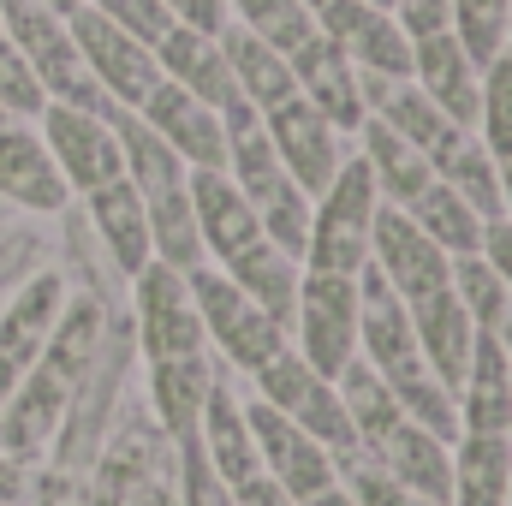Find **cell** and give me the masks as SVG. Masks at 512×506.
<instances>
[{"label":"cell","instance_id":"cell-9","mask_svg":"<svg viewBox=\"0 0 512 506\" xmlns=\"http://www.w3.org/2000/svg\"><path fill=\"white\" fill-rule=\"evenodd\" d=\"M316 30L358 66L376 78H411V36L399 30V18L370 0H328L316 12Z\"/></svg>","mask_w":512,"mask_h":506},{"label":"cell","instance_id":"cell-23","mask_svg":"<svg viewBox=\"0 0 512 506\" xmlns=\"http://www.w3.org/2000/svg\"><path fill=\"white\" fill-rule=\"evenodd\" d=\"M0 197L24 203V209H60L66 203V179L48 155V143L18 120L0 126Z\"/></svg>","mask_w":512,"mask_h":506},{"label":"cell","instance_id":"cell-15","mask_svg":"<svg viewBox=\"0 0 512 506\" xmlns=\"http://www.w3.org/2000/svg\"><path fill=\"white\" fill-rule=\"evenodd\" d=\"M292 60V84H298V96L328 120L334 131H358L370 120V108H364V84H358V66L316 30L304 48H292L286 54Z\"/></svg>","mask_w":512,"mask_h":506},{"label":"cell","instance_id":"cell-39","mask_svg":"<svg viewBox=\"0 0 512 506\" xmlns=\"http://www.w3.org/2000/svg\"><path fill=\"white\" fill-rule=\"evenodd\" d=\"M84 6H96L108 24H120V30L137 36L143 48H155V42L173 30V12H167L161 0H84Z\"/></svg>","mask_w":512,"mask_h":506},{"label":"cell","instance_id":"cell-43","mask_svg":"<svg viewBox=\"0 0 512 506\" xmlns=\"http://www.w3.org/2000/svg\"><path fill=\"white\" fill-rule=\"evenodd\" d=\"M483 262L507 280V292H512V221H489L483 227Z\"/></svg>","mask_w":512,"mask_h":506},{"label":"cell","instance_id":"cell-46","mask_svg":"<svg viewBox=\"0 0 512 506\" xmlns=\"http://www.w3.org/2000/svg\"><path fill=\"white\" fill-rule=\"evenodd\" d=\"M489 334H495V340H501V352H507V358H512V304H507V310H501V322H495V328H489Z\"/></svg>","mask_w":512,"mask_h":506},{"label":"cell","instance_id":"cell-56","mask_svg":"<svg viewBox=\"0 0 512 506\" xmlns=\"http://www.w3.org/2000/svg\"><path fill=\"white\" fill-rule=\"evenodd\" d=\"M0 36H6V30H0Z\"/></svg>","mask_w":512,"mask_h":506},{"label":"cell","instance_id":"cell-19","mask_svg":"<svg viewBox=\"0 0 512 506\" xmlns=\"http://www.w3.org/2000/svg\"><path fill=\"white\" fill-rule=\"evenodd\" d=\"M453 405H459V435H507L512 429V358L489 328H477L471 340V364H465Z\"/></svg>","mask_w":512,"mask_h":506},{"label":"cell","instance_id":"cell-7","mask_svg":"<svg viewBox=\"0 0 512 506\" xmlns=\"http://www.w3.org/2000/svg\"><path fill=\"white\" fill-rule=\"evenodd\" d=\"M66 30H72V48H78L84 72L102 84V96H108V102L137 108V102L161 84L155 48H143L137 36H126V30H120V24H108L96 6H78V12L66 18Z\"/></svg>","mask_w":512,"mask_h":506},{"label":"cell","instance_id":"cell-25","mask_svg":"<svg viewBox=\"0 0 512 506\" xmlns=\"http://www.w3.org/2000/svg\"><path fill=\"white\" fill-rule=\"evenodd\" d=\"M221 54H227V72H233L239 96L251 102L256 114H268L274 102L298 96V84H292V60H286L280 48H268L262 36H251L245 24L221 30Z\"/></svg>","mask_w":512,"mask_h":506},{"label":"cell","instance_id":"cell-54","mask_svg":"<svg viewBox=\"0 0 512 506\" xmlns=\"http://www.w3.org/2000/svg\"><path fill=\"white\" fill-rule=\"evenodd\" d=\"M507 506H512V483H507Z\"/></svg>","mask_w":512,"mask_h":506},{"label":"cell","instance_id":"cell-41","mask_svg":"<svg viewBox=\"0 0 512 506\" xmlns=\"http://www.w3.org/2000/svg\"><path fill=\"white\" fill-rule=\"evenodd\" d=\"M447 6H453V0H393V18H399V30L417 42V36L447 30Z\"/></svg>","mask_w":512,"mask_h":506},{"label":"cell","instance_id":"cell-45","mask_svg":"<svg viewBox=\"0 0 512 506\" xmlns=\"http://www.w3.org/2000/svg\"><path fill=\"white\" fill-rule=\"evenodd\" d=\"M18 489H24L18 465H6V459H0V501H18Z\"/></svg>","mask_w":512,"mask_h":506},{"label":"cell","instance_id":"cell-33","mask_svg":"<svg viewBox=\"0 0 512 506\" xmlns=\"http://www.w3.org/2000/svg\"><path fill=\"white\" fill-rule=\"evenodd\" d=\"M209 364H203V352L197 358H161L155 364V405H161V423L185 441V435H197V417H203V399H209Z\"/></svg>","mask_w":512,"mask_h":506},{"label":"cell","instance_id":"cell-10","mask_svg":"<svg viewBox=\"0 0 512 506\" xmlns=\"http://www.w3.org/2000/svg\"><path fill=\"white\" fill-rule=\"evenodd\" d=\"M370 262H376V274L393 286L399 304H417V298L441 292V286H447V268H453V256L441 251L435 239H423L417 221H411L405 209H393V203L376 209V227H370Z\"/></svg>","mask_w":512,"mask_h":506},{"label":"cell","instance_id":"cell-35","mask_svg":"<svg viewBox=\"0 0 512 506\" xmlns=\"http://www.w3.org/2000/svg\"><path fill=\"white\" fill-rule=\"evenodd\" d=\"M447 280H453V298H459V310L471 316V328H495L501 322V310L512 304L507 280L483 262V251L471 256H453V268H447Z\"/></svg>","mask_w":512,"mask_h":506},{"label":"cell","instance_id":"cell-52","mask_svg":"<svg viewBox=\"0 0 512 506\" xmlns=\"http://www.w3.org/2000/svg\"><path fill=\"white\" fill-rule=\"evenodd\" d=\"M370 6H387V12H393V0H370Z\"/></svg>","mask_w":512,"mask_h":506},{"label":"cell","instance_id":"cell-38","mask_svg":"<svg viewBox=\"0 0 512 506\" xmlns=\"http://www.w3.org/2000/svg\"><path fill=\"white\" fill-rule=\"evenodd\" d=\"M0 108L12 114V120H30V114H42L48 108V90L36 84V72H30V60L0 36Z\"/></svg>","mask_w":512,"mask_h":506},{"label":"cell","instance_id":"cell-18","mask_svg":"<svg viewBox=\"0 0 512 506\" xmlns=\"http://www.w3.org/2000/svg\"><path fill=\"white\" fill-rule=\"evenodd\" d=\"M185 197H191V215H197L203 251L221 256V268L262 239V221H256V209L245 203V191H239V185H233L221 167H191V173H185Z\"/></svg>","mask_w":512,"mask_h":506},{"label":"cell","instance_id":"cell-47","mask_svg":"<svg viewBox=\"0 0 512 506\" xmlns=\"http://www.w3.org/2000/svg\"><path fill=\"white\" fill-rule=\"evenodd\" d=\"M495 167H501V209H507V221H512V155L495 161Z\"/></svg>","mask_w":512,"mask_h":506},{"label":"cell","instance_id":"cell-29","mask_svg":"<svg viewBox=\"0 0 512 506\" xmlns=\"http://www.w3.org/2000/svg\"><path fill=\"white\" fill-rule=\"evenodd\" d=\"M90 215H96V233L108 239V251H114V262L126 274H137L143 262H155V251H149V209H143L131 179H114V185L90 191Z\"/></svg>","mask_w":512,"mask_h":506},{"label":"cell","instance_id":"cell-28","mask_svg":"<svg viewBox=\"0 0 512 506\" xmlns=\"http://www.w3.org/2000/svg\"><path fill=\"white\" fill-rule=\"evenodd\" d=\"M453 506H507L512 441L507 435H459L453 441Z\"/></svg>","mask_w":512,"mask_h":506},{"label":"cell","instance_id":"cell-1","mask_svg":"<svg viewBox=\"0 0 512 506\" xmlns=\"http://www.w3.org/2000/svg\"><path fill=\"white\" fill-rule=\"evenodd\" d=\"M358 346L370 352L364 364L387 381V393L399 399V411L453 447V441H459V405H453V393L435 381L423 346H417V334H411V316H405V304L393 298V286L376 274V262L358 268Z\"/></svg>","mask_w":512,"mask_h":506},{"label":"cell","instance_id":"cell-17","mask_svg":"<svg viewBox=\"0 0 512 506\" xmlns=\"http://www.w3.org/2000/svg\"><path fill=\"white\" fill-rule=\"evenodd\" d=\"M411 84L453 120V126H477V90H483V66L459 48L453 30L417 36L411 42Z\"/></svg>","mask_w":512,"mask_h":506},{"label":"cell","instance_id":"cell-3","mask_svg":"<svg viewBox=\"0 0 512 506\" xmlns=\"http://www.w3.org/2000/svg\"><path fill=\"white\" fill-rule=\"evenodd\" d=\"M376 179L364 167V155L340 161V173L328 179V191L310 203V245H304V268L310 274H346L358 280V268L370 262V227H376Z\"/></svg>","mask_w":512,"mask_h":506},{"label":"cell","instance_id":"cell-22","mask_svg":"<svg viewBox=\"0 0 512 506\" xmlns=\"http://www.w3.org/2000/svg\"><path fill=\"white\" fill-rule=\"evenodd\" d=\"M54 316H60V280H54V274L30 280V286H24V298L0 316V405L12 399L18 376L36 364V352H42V340H48Z\"/></svg>","mask_w":512,"mask_h":506},{"label":"cell","instance_id":"cell-53","mask_svg":"<svg viewBox=\"0 0 512 506\" xmlns=\"http://www.w3.org/2000/svg\"><path fill=\"white\" fill-rule=\"evenodd\" d=\"M6 120H12V114H6V108H0V126H6Z\"/></svg>","mask_w":512,"mask_h":506},{"label":"cell","instance_id":"cell-12","mask_svg":"<svg viewBox=\"0 0 512 506\" xmlns=\"http://www.w3.org/2000/svg\"><path fill=\"white\" fill-rule=\"evenodd\" d=\"M245 423H251V441H256V459L268 465L262 477H274L292 501H316L322 489H334V459H328V447L322 441H310L292 417H280L274 405H262L256 399L251 411H245Z\"/></svg>","mask_w":512,"mask_h":506},{"label":"cell","instance_id":"cell-30","mask_svg":"<svg viewBox=\"0 0 512 506\" xmlns=\"http://www.w3.org/2000/svg\"><path fill=\"white\" fill-rule=\"evenodd\" d=\"M298 256H286L280 245H268V239H256L251 251H239L227 262V280L256 298L280 328H292V304H298V268H292Z\"/></svg>","mask_w":512,"mask_h":506},{"label":"cell","instance_id":"cell-48","mask_svg":"<svg viewBox=\"0 0 512 506\" xmlns=\"http://www.w3.org/2000/svg\"><path fill=\"white\" fill-rule=\"evenodd\" d=\"M304 506H358V501H352V495H346V489H322V495H316V501H304Z\"/></svg>","mask_w":512,"mask_h":506},{"label":"cell","instance_id":"cell-24","mask_svg":"<svg viewBox=\"0 0 512 506\" xmlns=\"http://www.w3.org/2000/svg\"><path fill=\"white\" fill-rule=\"evenodd\" d=\"M358 131H364V167H370V179H376V197L393 203V209L417 203V197L429 191V179H435L429 155H423V149H411V143H405L393 126H382L376 114H370Z\"/></svg>","mask_w":512,"mask_h":506},{"label":"cell","instance_id":"cell-55","mask_svg":"<svg viewBox=\"0 0 512 506\" xmlns=\"http://www.w3.org/2000/svg\"><path fill=\"white\" fill-rule=\"evenodd\" d=\"M507 441H512V429H507Z\"/></svg>","mask_w":512,"mask_h":506},{"label":"cell","instance_id":"cell-4","mask_svg":"<svg viewBox=\"0 0 512 506\" xmlns=\"http://www.w3.org/2000/svg\"><path fill=\"white\" fill-rule=\"evenodd\" d=\"M292 328H298V358L316 376H340L358 358V280L346 274H310L298 280V304H292Z\"/></svg>","mask_w":512,"mask_h":506},{"label":"cell","instance_id":"cell-14","mask_svg":"<svg viewBox=\"0 0 512 506\" xmlns=\"http://www.w3.org/2000/svg\"><path fill=\"white\" fill-rule=\"evenodd\" d=\"M143 126L155 131L185 167H221L227 173V126L209 102H197L191 90H179L173 78H161L143 102H137Z\"/></svg>","mask_w":512,"mask_h":506},{"label":"cell","instance_id":"cell-42","mask_svg":"<svg viewBox=\"0 0 512 506\" xmlns=\"http://www.w3.org/2000/svg\"><path fill=\"white\" fill-rule=\"evenodd\" d=\"M173 12V24L185 30H203V36H221L227 30V0H161Z\"/></svg>","mask_w":512,"mask_h":506},{"label":"cell","instance_id":"cell-5","mask_svg":"<svg viewBox=\"0 0 512 506\" xmlns=\"http://www.w3.org/2000/svg\"><path fill=\"white\" fill-rule=\"evenodd\" d=\"M185 286H191V304H197V316H203V334H215V346H221L233 364L262 370V364H274V358L286 352V328H280L256 298H245L227 274L191 268Z\"/></svg>","mask_w":512,"mask_h":506},{"label":"cell","instance_id":"cell-8","mask_svg":"<svg viewBox=\"0 0 512 506\" xmlns=\"http://www.w3.org/2000/svg\"><path fill=\"white\" fill-rule=\"evenodd\" d=\"M42 143L66 179V191H102L114 179H126V161H120V137L108 126V114H90V108H66V102H48L42 114Z\"/></svg>","mask_w":512,"mask_h":506},{"label":"cell","instance_id":"cell-13","mask_svg":"<svg viewBox=\"0 0 512 506\" xmlns=\"http://www.w3.org/2000/svg\"><path fill=\"white\" fill-rule=\"evenodd\" d=\"M137 322H143V346L149 358H197L203 352V316L191 304V286L179 268L167 262H143L137 274Z\"/></svg>","mask_w":512,"mask_h":506},{"label":"cell","instance_id":"cell-51","mask_svg":"<svg viewBox=\"0 0 512 506\" xmlns=\"http://www.w3.org/2000/svg\"><path fill=\"white\" fill-rule=\"evenodd\" d=\"M507 54H512V12H507Z\"/></svg>","mask_w":512,"mask_h":506},{"label":"cell","instance_id":"cell-36","mask_svg":"<svg viewBox=\"0 0 512 506\" xmlns=\"http://www.w3.org/2000/svg\"><path fill=\"white\" fill-rule=\"evenodd\" d=\"M507 12H512V0H453L447 6V30L459 36V48L477 66H489L507 48Z\"/></svg>","mask_w":512,"mask_h":506},{"label":"cell","instance_id":"cell-20","mask_svg":"<svg viewBox=\"0 0 512 506\" xmlns=\"http://www.w3.org/2000/svg\"><path fill=\"white\" fill-rule=\"evenodd\" d=\"M405 316H411V334H417V346H423V358H429L435 381H441L447 393H459L465 364H471V340H477V328H471V316L459 310L453 280H447L441 292H429V298L405 304Z\"/></svg>","mask_w":512,"mask_h":506},{"label":"cell","instance_id":"cell-27","mask_svg":"<svg viewBox=\"0 0 512 506\" xmlns=\"http://www.w3.org/2000/svg\"><path fill=\"white\" fill-rule=\"evenodd\" d=\"M203 453H209V465H215V477L227 483V489H239V483H251L262 477V459H256V441H251V423H245V411L233 405V393H221V387H209V399H203Z\"/></svg>","mask_w":512,"mask_h":506},{"label":"cell","instance_id":"cell-32","mask_svg":"<svg viewBox=\"0 0 512 506\" xmlns=\"http://www.w3.org/2000/svg\"><path fill=\"white\" fill-rule=\"evenodd\" d=\"M143 209H149V251L161 256L167 268H179V274L203 268V233H197V215H191L185 185L179 191H161V197H143Z\"/></svg>","mask_w":512,"mask_h":506},{"label":"cell","instance_id":"cell-2","mask_svg":"<svg viewBox=\"0 0 512 506\" xmlns=\"http://www.w3.org/2000/svg\"><path fill=\"white\" fill-rule=\"evenodd\" d=\"M90 346H96V310L84 304V310H72V322H66L60 340H42L36 364L24 370L18 387H12V399H6V411H0V447L30 453V447H42V441L54 435V423H60L72 387H78L84 364H90Z\"/></svg>","mask_w":512,"mask_h":506},{"label":"cell","instance_id":"cell-44","mask_svg":"<svg viewBox=\"0 0 512 506\" xmlns=\"http://www.w3.org/2000/svg\"><path fill=\"white\" fill-rule=\"evenodd\" d=\"M233 506H298V501H292L274 477H251V483L233 489Z\"/></svg>","mask_w":512,"mask_h":506},{"label":"cell","instance_id":"cell-31","mask_svg":"<svg viewBox=\"0 0 512 506\" xmlns=\"http://www.w3.org/2000/svg\"><path fill=\"white\" fill-rule=\"evenodd\" d=\"M405 215L417 221V233L423 239H435L447 256H471V251H483V215L453 191V185H441V179H429V191L417 197V203H405Z\"/></svg>","mask_w":512,"mask_h":506},{"label":"cell","instance_id":"cell-21","mask_svg":"<svg viewBox=\"0 0 512 506\" xmlns=\"http://www.w3.org/2000/svg\"><path fill=\"white\" fill-rule=\"evenodd\" d=\"M155 66H161V78H173L179 90H191V96L209 102L215 114L239 96V84H233V72H227V54H221V36H203V30L173 24V30L155 42Z\"/></svg>","mask_w":512,"mask_h":506},{"label":"cell","instance_id":"cell-11","mask_svg":"<svg viewBox=\"0 0 512 506\" xmlns=\"http://www.w3.org/2000/svg\"><path fill=\"white\" fill-rule=\"evenodd\" d=\"M262 131H268V143H274V155H280V167L292 173V185L304 191V197H322L328 191V179L340 173V131L328 126L304 96H286V102H274L268 114H262Z\"/></svg>","mask_w":512,"mask_h":506},{"label":"cell","instance_id":"cell-6","mask_svg":"<svg viewBox=\"0 0 512 506\" xmlns=\"http://www.w3.org/2000/svg\"><path fill=\"white\" fill-rule=\"evenodd\" d=\"M256 387H262V405H274L280 417H292L310 441L340 447V453L358 447V429H352V417H346V405H340V387L328 376H316L292 346H286L274 364L256 370Z\"/></svg>","mask_w":512,"mask_h":506},{"label":"cell","instance_id":"cell-34","mask_svg":"<svg viewBox=\"0 0 512 506\" xmlns=\"http://www.w3.org/2000/svg\"><path fill=\"white\" fill-rule=\"evenodd\" d=\"M227 12H239V24L280 54H292L316 36V12L304 0H227Z\"/></svg>","mask_w":512,"mask_h":506},{"label":"cell","instance_id":"cell-50","mask_svg":"<svg viewBox=\"0 0 512 506\" xmlns=\"http://www.w3.org/2000/svg\"><path fill=\"white\" fill-rule=\"evenodd\" d=\"M304 6H310V12H322V6H328V0H304Z\"/></svg>","mask_w":512,"mask_h":506},{"label":"cell","instance_id":"cell-16","mask_svg":"<svg viewBox=\"0 0 512 506\" xmlns=\"http://www.w3.org/2000/svg\"><path fill=\"white\" fill-rule=\"evenodd\" d=\"M376 459H382V471L399 483V489H411V495H423V501H453V459H447V441L441 435H429L423 423H411L405 411L376 429L370 441H364Z\"/></svg>","mask_w":512,"mask_h":506},{"label":"cell","instance_id":"cell-26","mask_svg":"<svg viewBox=\"0 0 512 506\" xmlns=\"http://www.w3.org/2000/svg\"><path fill=\"white\" fill-rule=\"evenodd\" d=\"M108 126L120 137V161H126V179L137 185V197H161V191H179V185H185L191 167L143 126L137 108H120V102H114V108H108Z\"/></svg>","mask_w":512,"mask_h":506},{"label":"cell","instance_id":"cell-37","mask_svg":"<svg viewBox=\"0 0 512 506\" xmlns=\"http://www.w3.org/2000/svg\"><path fill=\"white\" fill-rule=\"evenodd\" d=\"M477 126H483V149H489L495 161H507V155H512V54H507V48L483 66Z\"/></svg>","mask_w":512,"mask_h":506},{"label":"cell","instance_id":"cell-49","mask_svg":"<svg viewBox=\"0 0 512 506\" xmlns=\"http://www.w3.org/2000/svg\"><path fill=\"white\" fill-rule=\"evenodd\" d=\"M42 6H48V12H60V18H72V12H78L84 0H42Z\"/></svg>","mask_w":512,"mask_h":506},{"label":"cell","instance_id":"cell-40","mask_svg":"<svg viewBox=\"0 0 512 506\" xmlns=\"http://www.w3.org/2000/svg\"><path fill=\"white\" fill-rule=\"evenodd\" d=\"M352 501L358 506H441V501H423V495L399 489L387 471H370V465H352Z\"/></svg>","mask_w":512,"mask_h":506}]
</instances>
